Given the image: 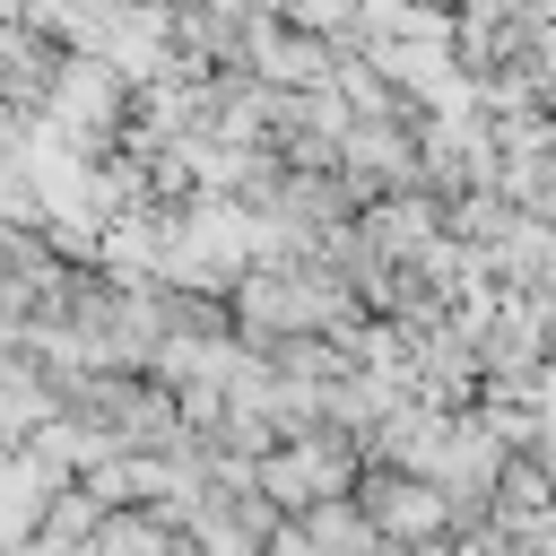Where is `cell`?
I'll use <instances>...</instances> for the list:
<instances>
[{
    "mask_svg": "<svg viewBox=\"0 0 556 556\" xmlns=\"http://www.w3.org/2000/svg\"><path fill=\"white\" fill-rule=\"evenodd\" d=\"M9 156H17V122L0 113V165H9Z\"/></svg>",
    "mask_w": 556,
    "mask_h": 556,
    "instance_id": "1",
    "label": "cell"
}]
</instances>
